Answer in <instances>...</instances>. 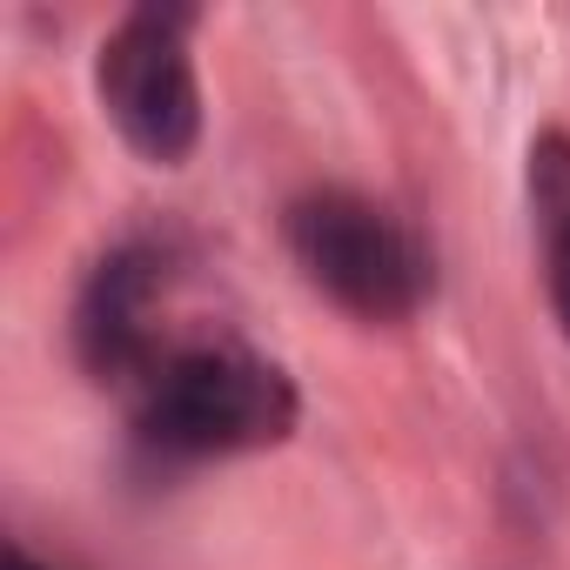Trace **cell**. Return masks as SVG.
<instances>
[{"instance_id": "obj_1", "label": "cell", "mask_w": 570, "mask_h": 570, "mask_svg": "<svg viewBox=\"0 0 570 570\" xmlns=\"http://www.w3.org/2000/svg\"><path fill=\"white\" fill-rule=\"evenodd\" d=\"M128 390H135V436L161 463L242 456L296 430V383L242 343L155 350Z\"/></svg>"}, {"instance_id": "obj_2", "label": "cell", "mask_w": 570, "mask_h": 570, "mask_svg": "<svg viewBox=\"0 0 570 570\" xmlns=\"http://www.w3.org/2000/svg\"><path fill=\"white\" fill-rule=\"evenodd\" d=\"M289 255L316 289L363 316V323H403L430 303V248L403 215L356 188H309L289 202Z\"/></svg>"}, {"instance_id": "obj_3", "label": "cell", "mask_w": 570, "mask_h": 570, "mask_svg": "<svg viewBox=\"0 0 570 570\" xmlns=\"http://www.w3.org/2000/svg\"><path fill=\"white\" fill-rule=\"evenodd\" d=\"M95 95L115 135L155 161L181 168L202 141V75H195V14L188 8H135L108 28L95 55Z\"/></svg>"}, {"instance_id": "obj_4", "label": "cell", "mask_w": 570, "mask_h": 570, "mask_svg": "<svg viewBox=\"0 0 570 570\" xmlns=\"http://www.w3.org/2000/svg\"><path fill=\"white\" fill-rule=\"evenodd\" d=\"M155 303H161V255L148 242L135 248H115L88 296H81V316H75V336H81V356L95 376H115V383H135L155 356Z\"/></svg>"}, {"instance_id": "obj_5", "label": "cell", "mask_w": 570, "mask_h": 570, "mask_svg": "<svg viewBox=\"0 0 570 570\" xmlns=\"http://www.w3.org/2000/svg\"><path fill=\"white\" fill-rule=\"evenodd\" d=\"M530 228L543 255V289L550 316L570 343V135H537L530 141Z\"/></svg>"}, {"instance_id": "obj_6", "label": "cell", "mask_w": 570, "mask_h": 570, "mask_svg": "<svg viewBox=\"0 0 570 570\" xmlns=\"http://www.w3.org/2000/svg\"><path fill=\"white\" fill-rule=\"evenodd\" d=\"M8 570H41V563H35V557H28L21 543H14V550H8Z\"/></svg>"}]
</instances>
